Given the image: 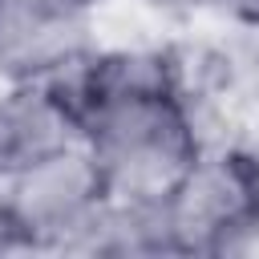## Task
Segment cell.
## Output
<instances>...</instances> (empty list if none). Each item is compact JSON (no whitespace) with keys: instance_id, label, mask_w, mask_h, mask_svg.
Masks as SVG:
<instances>
[{"instance_id":"6da1fadb","label":"cell","mask_w":259,"mask_h":259,"mask_svg":"<svg viewBox=\"0 0 259 259\" xmlns=\"http://www.w3.org/2000/svg\"><path fill=\"white\" fill-rule=\"evenodd\" d=\"M81 150L109 198L158 202L210 142L178 57L150 45L93 49L69 77Z\"/></svg>"},{"instance_id":"7a4b0ae2","label":"cell","mask_w":259,"mask_h":259,"mask_svg":"<svg viewBox=\"0 0 259 259\" xmlns=\"http://www.w3.org/2000/svg\"><path fill=\"white\" fill-rule=\"evenodd\" d=\"M170 255H235L259 247V166L247 142H206L158 198Z\"/></svg>"},{"instance_id":"3957f363","label":"cell","mask_w":259,"mask_h":259,"mask_svg":"<svg viewBox=\"0 0 259 259\" xmlns=\"http://www.w3.org/2000/svg\"><path fill=\"white\" fill-rule=\"evenodd\" d=\"M105 206V178L77 142L0 182V251L81 255Z\"/></svg>"},{"instance_id":"277c9868","label":"cell","mask_w":259,"mask_h":259,"mask_svg":"<svg viewBox=\"0 0 259 259\" xmlns=\"http://www.w3.org/2000/svg\"><path fill=\"white\" fill-rule=\"evenodd\" d=\"M101 0H0V81H61L97 49Z\"/></svg>"},{"instance_id":"5b68a950","label":"cell","mask_w":259,"mask_h":259,"mask_svg":"<svg viewBox=\"0 0 259 259\" xmlns=\"http://www.w3.org/2000/svg\"><path fill=\"white\" fill-rule=\"evenodd\" d=\"M81 142L65 81H0V182Z\"/></svg>"},{"instance_id":"8992f818","label":"cell","mask_w":259,"mask_h":259,"mask_svg":"<svg viewBox=\"0 0 259 259\" xmlns=\"http://www.w3.org/2000/svg\"><path fill=\"white\" fill-rule=\"evenodd\" d=\"M206 4H214V8H219L223 16H231L235 24L259 32V0H206Z\"/></svg>"},{"instance_id":"52a82bcc","label":"cell","mask_w":259,"mask_h":259,"mask_svg":"<svg viewBox=\"0 0 259 259\" xmlns=\"http://www.w3.org/2000/svg\"><path fill=\"white\" fill-rule=\"evenodd\" d=\"M247 146H251V158H255V166H259V138H251Z\"/></svg>"}]
</instances>
